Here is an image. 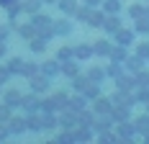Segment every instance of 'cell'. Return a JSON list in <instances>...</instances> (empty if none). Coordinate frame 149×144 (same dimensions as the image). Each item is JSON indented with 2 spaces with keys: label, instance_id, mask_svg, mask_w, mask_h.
Instances as JSON below:
<instances>
[{
  "label": "cell",
  "instance_id": "6da1fadb",
  "mask_svg": "<svg viewBox=\"0 0 149 144\" xmlns=\"http://www.w3.org/2000/svg\"><path fill=\"white\" fill-rule=\"evenodd\" d=\"M31 23H33V29L39 31L41 36H54V21L49 18V15H44V13H33L31 15Z\"/></svg>",
  "mask_w": 149,
  "mask_h": 144
},
{
  "label": "cell",
  "instance_id": "7a4b0ae2",
  "mask_svg": "<svg viewBox=\"0 0 149 144\" xmlns=\"http://www.w3.org/2000/svg\"><path fill=\"white\" fill-rule=\"evenodd\" d=\"M67 103H70L67 93H54L52 98H46L41 103V111H59V108H67Z\"/></svg>",
  "mask_w": 149,
  "mask_h": 144
},
{
  "label": "cell",
  "instance_id": "3957f363",
  "mask_svg": "<svg viewBox=\"0 0 149 144\" xmlns=\"http://www.w3.org/2000/svg\"><path fill=\"white\" fill-rule=\"evenodd\" d=\"M3 101L8 103L10 108H21L23 106V93L18 87H8V90H3Z\"/></svg>",
  "mask_w": 149,
  "mask_h": 144
},
{
  "label": "cell",
  "instance_id": "277c9868",
  "mask_svg": "<svg viewBox=\"0 0 149 144\" xmlns=\"http://www.w3.org/2000/svg\"><path fill=\"white\" fill-rule=\"evenodd\" d=\"M31 82V93H39V95H41V93H46V90H49V77H46L44 72H41V75H39V72H36V75H31L29 77Z\"/></svg>",
  "mask_w": 149,
  "mask_h": 144
},
{
  "label": "cell",
  "instance_id": "5b68a950",
  "mask_svg": "<svg viewBox=\"0 0 149 144\" xmlns=\"http://www.w3.org/2000/svg\"><path fill=\"white\" fill-rule=\"evenodd\" d=\"M8 126V131H10V136H21V134H26V118L23 116H10V121L5 124Z\"/></svg>",
  "mask_w": 149,
  "mask_h": 144
},
{
  "label": "cell",
  "instance_id": "8992f818",
  "mask_svg": "<svg viewBox=\"0 0 149 144\" xmlns=\"http://www.w3.org/2000/svg\"><path fill=\"white\" fill-rule=\"evenodd\" d=\"M41 98H39V93H31V95H23V111L26 113H36V111H41Z\"/></svg>",
  "mask_w": 149,
  "mask_h": 144
},
{
  "label": "cell",
  "instance_id": "52a82bcc",
  "mask_svg": "<svg viewBox=\"0 0 149 144\" xmlns=\"http://www.w3.org/2000/svg\"><path fill=\"white\" fill-rule=\"evenodd\" d=\"M41 72H44L46 77H57V75L62 72V62H59V59H52V62H44V64H41Z\"/></svg>",
  "mask_w": 149,
  "mask_h": 144
},
{
  "label": "cell",
  "instance_id": "ba28073f",
  "mask_svg": "<svg viewBox=\"0 0 149 144\" xmlns=\"http://www.w3.org/2000/svg\"><path fill=\"white\" fill-rule=\"evenodd\" d=\"M29 49L33 52V54H44V52H46V36H41V34L33 36V39L29 41Z\"/></svg>",
  "mask_w": 149,
  "mask_h": 144
},
{
  "label": "cell",
  "instance_id": "9c48e42d",
  "mask_svg": "<svg viewBox=\"0 0 149 144\" xmlns=\"http://www.w3.org/2000/svg\"><path fill=\"white\" fill-rule=\"evenodd\" d=\"M15 31H18V36H21V39H26V41H31V39H33V36H39V31L33 29V23H23V26H15Z\"/></svg>",
  "mask_w": 149,
  "mask_h": 144
},
{
  "label": "cell",
  "instance_id": "30bf717a",
  "mask_svg": "<svg viewBox=\"0 0 149 144\" xmlns=\"http://www.w3.org/2000/svg\"><path fill=\"white\" fill-rule=\"evenodd\" d=\"M57 5H59V10L64 15H74V13H77V8H80L77 0H57Z\"/></svg>",
  "mask_w": 149,
  "mask_h": 144
},
{
  "label": "cell",
  "instance_id": "8fae6325",
  "mask_svg": "<svg viewBox=\"0 0 149 144\" xmlns=\"http://www.w3.org/2000/svg\"><path fill=\"white\" fill-rule=\"evenodd\" d=\"M21 5H23V13L33 15V13H39V10H41L44 0H21Z\"/></svg>",
  "mask_w": 149,
  "mask_h": 144
},
{
  "label": "cell",
  "instance_id": "7c38bea8",
  "mask_svg": "<svg viewBox=\"0 0 149 144\" xmlns=\"http://www.w3.org/2000/svg\"><path fill=\"white\" fill-rule=\"evenodd\" d=\"M5 67L10 70V75H23V59L21 57H10L5 62Z\"/></svg>",
  "mask_w": 149,
  "mask_h": 144
},
{
  "label": "cell",
  "instance_id": "4fadbf2b",
  "mask_svg": "<svg viewBox=\"0 0 149 144\" xmlns=\"http://www.w3.org/2000/svg\"><path fill=\"white\" fill-rule=\"evenodd\" d=\"M93 108H95V113H111V111H113V108H111V101H108V98H100V95L95 98V106H93Z\"/></svg>",
  "mask_w": 149,
  "mask_h": 144
},
{
  "label": "cell",
  "instance_id": "5bb4252c",
  "mask_svg": "<svg viewBox=\"0 0 149 144\" xmlns=\"http://www.w3.org/2000/svg\"><path fill=\"white\" fill-rule=\"evenodd\" d=\"M70 31H72L70 21H54V34L57 36H70Z\"/></svg>",
  "mask_w": 149,
  "mask_h": 144
},
{
  "label": "cell",
  "instance_id": "9a60e30c",
  "mask_svg": "<svg viewBox=\"0 0 149 144\" xmlns=\"http://www.w3.org/2000/svg\"><path fill=\"white\" fill-rule=\"evenodd\" d=\"M103 29H105V31H118V29H121L118 15L113 13V15H108V18H103Z\"/></svg>",
  "mask_w": 149,
  "mask_h": 144
},
{
  "label": "cell",
  "instance_id": "2e32d148",
  "mask_svg": "<svg viewBox=\"0 0 149 144\" xmlns=\"http://www.w3.org/2000/svg\"><path fill=\"white\" fill-rule=\"evenodd\" d=\"M62 72H64L67 77H74V75L80 72V67H77V62H72V59H67V62H62Z\"/></svg>",
  "mask_w": 149,
  "mask_h": 144
},
{
  "label": "cell",
  "instance_id": "e0dca14e",
  "mask_svg": "<svg viewBox=\"0 0 149 144\" xmlns=\"http://www.w3.org/2000/svg\"><path fill=\"white\" fill-rule=\"evenodd\" d=\"M67 108H72V111H77V113H82V111H85V98H82V95H77V98H70Z\"/></svg>",
  "mask_w": 149,
  "mask_h": 144
},
{
  "label": "cell",
  "instance_id": "ac0fdd59",
  "mask_svg": "<svg viewBox=\"0 0 149 144\" xmlns=\"http://www.w3.org/2000/svg\"><path fill=\"white\" fill-rule=\"evenodd\" d=\"M116 39H118V44L121 46H129V44H131V39H134V34H131V31H116Z\"/></svg>",
  "mask_w": 149,
  "mask_h": 144
},
{
  "label": "cell",
  "instance_id": "d6986e66",
  "mask_svg": "<svg viewBox=\"0 0 149 144\" xmlns=\"http://www.w3.org/2000/svg\"><path fill=\"white\" fill-rule=\"evenodd\" d=\"M10 116H13V108H10L8 103H0V124H8Z\"/></svg>",
  "mask_w": 149,
  "mask_h": 144
},
{
  "label": "cell",
  "instance_id": "ffe728a7",
  "mask_svg": "<svg viewBox=\"0 0 149 144\" xmlns=\"http://www.w3.org/2000/svg\"><path fill=\"white\" fill-rule=\"evenodd\" d=\"M93 52H95V54H100V57H111V44H108V41H98Z\"/></svg>",
  "mask_w": 149,
  "mask_h": 144
},
{
  "label": "cell",
  "instance_id": "44dd1931",
  "mask_svg": "<svg viewBox=\"0 0 149 144\" xmlns=\"http://www.w3.org/2000/svg\"><path fill=\"white\" fill-rule=\"evenodd\" d=\"M72 52H74V57H77V59H88L90 54H93V49H90V46H74Z\"/></svg>",
  "mask_w": 149,
  "mask_h": 144
},
{
  "label": "cell",
  "instance_id": "7402d4cb",
  "mask_svg": "<svg viewBox=\"0 0 149 144\" xmlns=\"http://www.w3.org/2000/svg\"><path fill=\"white\" fill-rule=\"evenodd\" d=\"M72 57H74V52L70 46H62L59 52H57V59H59V62H67V59H72Z\"/></svg>",
  "mask_w": 149,
  "mask_h": 144
},
{
  "label": "cell",
  "instance_id": "603a6c76",
  "mask_svg": "<svg viewBox=\"0 0 149 144\" xmlns=\"http://www.w3.org/2000/svg\"><path fill=\"white\" fill-rule=\"evenodd\" d=\"M105 77V72L100 70V67H93V70L88 72V80H95V82H98V80H103Z\"/></svg>",
  "mask_w": 149,
  "mask_h": 144
},
{
  "label": "cell",
  "instance_id": "cb8c5ba5",
  "mask_svg": "<svg viewBox=\"0 0 149 144\" xmlns=\"http://www.w3.org/2000/svg\"><path fill=\"white\" fill-rule=\"evenodd\" d=\"M85 87H88V77H80V75H74V90L85 93Z\"/></svg>",
  "mask_w": 149,
  "mask_h": 144
},
{
  "label": "cell",
  "instance_id": "d4e9b609",
  "mask_svg": "<svg viewBox=\"0 0 149 144\" xmlns=\"http://www.w3.org/2000/svg\"><path fill=\"white\" fill-rule=\"evenodd\" d=\"M39 67L36 64H31V62H23V77H31V75H36Z\"/></svg>",
  "mask_w": 149,
  "mask_h": 144
},
{
  "label": "cell",
  "instance_id": "484cf974",
  "mask_svg": "<svg viewBox=\"0 0 149 144\" xmlns=\"http://www.w3.org/2000/svg\"><path fill=\"white\" fill-rule=\"evenodd\" d=\"M134 129L147 131V129H149V116H141V118H136V126H134Z\"/></svg>",
  "mask_w": 149,
  "mask_h": 144
},
{
  "label": "cell",
  "instance_id": "4316f807",
  "mask_svg": "<svg viewBox=\"0 0 149 144\" xmlns=\"http://www.w3.org/2000/svg\"><path fill=\"white\" fill-rule=\"evenodd\" d=\"M105 10H108V13H118L121 3H118V0H108V3H105Z\"/></svg>",
  "mask_w": 149,
  "mask_h": 144
},
{
  "label": "cell",
  "instance_id": "83f0119b",
  "mask_svg": "<svg viewBox=\"0 0 149 144\" xmlns=\"http://www.w3.org/2000/svg\"><path fill=\"white\" fill-rule=\"evenodd\" d=\"M10 77H13V75H10V70H8V67H5V64H0V82H3V85H5V82H8V80H10Z\"/></svg>",
  "mask_w": 149,
  "mask_h": 144
},
{
  "label": "cell",
  "instance_id": "f1b7e54d",
  "mask_svg": "<svg viewBox=\"0 0 149 144\" xmlns=\"http://www.w3.org/2000/svg\"><path fill=\"white\" fill-rule=\"evenodd\" d=\"M129 62V70H134V72H139L141 70V57H134V59H126Z\"/></svg>",
  "mask_w": 149,
  "mask_h": 144
},
{
  "label": "cell",
  "instance_id": "f546056e",
  "mask_svg": "<svg viewBox=\"0 0 149 144\" xmlns=\"http://www.w3.org/2000/svg\"><path fill=\"white\" fill-rule=\"evenodd\" d=\"M8 36H10V23H3L0 26V41H8Z\"/></svg>",
  "mask_w": 149,
  "mask_h": 144
},
{
  "label": "cell",
  "instance_id": "4dcf8cb0",
  "mask_svg": "<svg viewBox=\"0 0 149 144\" xmlns=\"http://www.w3.org/2000/svg\"><path fill=\"white\" fill-rule=\"evenodd\" d=\"M57 139H59V142H74V134H70V131H64V134H59Z\"/></svg>",
  "mask_w": 149,
  "mask_h": 144
},
{
  "label": "cell",
  "instance_id": "1f68e13d",
  "mask_svg": "<svg viewBox=\"0 0 149 144\" xmlns=\"http://www.w3.org/2000/svg\"><path fill=\"white\" fill-rule=\"evenodd\" d=\"M108 75H113V77H121V67H118V64H111V67H108Z\"/></svg>",
  "mask_w": 149,
  "mask_h": 144
},
{
  "label": "cell",
  "instance_id": "d6a6232c",
  "mask_svg": "<svg viewBox=\"0 0 149 144\" xmlns=\"http://www.w3.org/2000/svg\"><path fill=\"white\" fill-rule=\"evenodd\" d=\"M8 136H10L8 126H5V124H0V142H3V139H8Z\"/></svg>",
  "mask_w": 149,
  "mask_h": 144
},
{
  "label": "cell",
  "instance_id": "836d02e7",
  "mask_svg": "<svg viewBox=\"0 0 149 144\" xmlns=\"http://www.w3.org/2000/svg\"><path fill=\"white\" fill-rule=\"evenodd\" d=\"M139 57H149V44H141L139 46Z\"/></svg>",
  "mask_w": 149,
  "mask_h": 144
},
{
  "label": "cell",
  "instance_id": "e575fe53",
  "mask_svg": "<svg viewBox=\"0 0 149 144\" xmlns=\"http://www.w3.org/2000/svg\"><path fill=\"white\" fill-rule=\"evenodd\" d=\"M5 54H8V44H5V41H0V59L5 57Z\"/></svg>",
  "mask_w": 149,
  "mask_h": 144
},
{
  "label": "cell",
  "instance_id": "d590c367",
  "mask_svg": "<svg viewBox=\"0 0 149 144\" xmlns=\"http://www.w3.org/2000/svg\"><path fill=\"white\" fill-rule=\"evenodd\" d=\"M85 5H90V8H95V5H100V0H82Z\"/></svg>",
  "mask_w": 149,
  "mask_h": 144
},
{
  "label": "cell",
  "instance_id": "8d00e7d4",
  "mask_svg": "<svg viewBox=\"0 0 149 144\" xmlns=\"http://www.w3.org/2000/svg\"><path fill=\"white\" fill-rule=\"evenodd\" d=\"M13 3H15V0H0V5H3V8H10Z\"/></svg>",
  "mask_w": 149,
  "mask_h": 144
},
{
  "label": "cell",
  "instance_id": "74e56055",
  "mask_svg": "<svg viewBox=\"0 0 149 144\" xmlns=\"http://www.w3.org/2000/svg\"><path fill=\"white\" fill-rule=\"evenodd\" d=\"M44 3H57V0H44Z\"/></svg>",
  "mask_w": 149,
  "mask_h": 144
},
{
  "label": "cell",
  "instance_id": "f35d334b",
  "mask_svg": "<svg viewBox=\"0 0 149 144\" xmlns=\"http://www.w3.org/2000/svg\"><path fill=\"white\" fill-rule=\"evenodd\" d=\"M0 95H3V82H0Z\"/></svg>",
  "mask_w": 149,
  "mask_h": 144
}]
</instances>
